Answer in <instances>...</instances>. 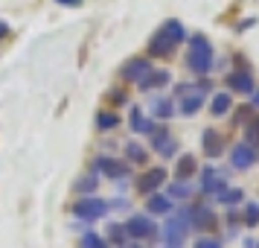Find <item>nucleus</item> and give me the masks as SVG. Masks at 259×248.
<instances>
[{"label": "nucleus", "mask_w": 259, "mask_h": 248, "mask_svg": "<svg viewBox=\"0 0 259 248\" xmlns=\"http://www.w3.org/2000/svg\"><path fill=\"white\" fill-rule=\"evenodd\" d=\"M192 187H189V181H175V184H169V196L172 199H187Z\"/></svg>", "instance_id": "5701e85b"}, {"label": "nucleus", "mask_w": 259, "mask_h": 248, "mask_svg": "<svg viewBox=\"0 0 259 248\" xmlns=\"http://www.w3.org/2000/svg\"><path fill=\"white\" fill-rule=\"evenodd\" d=\"M6 32H9V24H6V21H0V38L6 36Z\"/></svg>", "instance_id": "2f4dec72"}, {"label": "nucleus", "mask_w": 259, "mask_h": 248, "mask_svg": "<svg viewBox=\"0 0 259 248\" xmlns=\"http://www.w3.org/2000/svg\"><path fill=\"white\" fill-rule=\"evenodd\" d=\"M146 210L157 213V216L172 213V199H169V196H157V193H152V196H146Z\"/></svg>", "instance_id": "4468645a"}, {"label": "nucleus", "mask_w": 259, "mask_h": 248, "mask_svg": "<svg viewBox=\"0 0 259 248\" xmlns=\"http://www.w3.org/2000/svg\"><path fill=\"white\" fill-rule=\"evenodd\" d=\"M125 155H128L134 164H143V161H146V152H143V146H137V143H128V146H125Z\"/></svg>", "instance_id": "bb28decb"}, {"label": "nucleus", "mask_w": 259, "mask_h": 248, "mask_svg": "<svg viewBox=\"0 0 259 248\" xmlns=\"http://www.w3.org/2000/svg\"><path fill=\"white\" fill-rule=\"evenodd\" d=\"M131 129L137 131V134H152L154 131V123L149 117H143L140 108H131Z\"/></svg>", "instance_id": "f3484780"}, {"label": "nucleus", "mask_w": 259, "mask_h": 248, "mask_svg": "<svg viewBox=\"0 0 259 248\" xmlns=\"http://www.w3.org/2000/svg\"><path fill=\"white\" fill-rule=\"evenodd\" d=\"M242 196H245L242 190H224V193H219L215 199L222 201V204H236V201H242Z\"/></svg>", "instance_id": "393cba45"}, {"label": "nucleus", "mask_w": 259, "mask_h": 248, "mask_svg": "<svg viewBox=\"0 0 259 248\" xmlns=\"http://www.w3.org/2000/svg\"><path fill=\"white\" fill-rule=\"evenodd\" d=\"M245 143H250V146L259 143V120H253V123L245 129Z\"/></svg>", "instance_id": "cd10ccee"}, {"label": "nucleus", "mask_w": 259, "mask_h": 248, "mask_svg": "<svg viewBox=\"0 0 259 248\" xmlns=\"http://www.w3.org/2000/svg\"><path fill=\"white\" fill-rule=\"evenodd\" d=\"M56 3H61V6H82V0H56Z\"/></svg>", "instance_id": "7c9ffc66"}, {"label": "nucleus", "mask_w": 259, "mask_h": 248, "mask_svg": "<svg viewBox=\"0 0 259 248\" xmlns=\"http://www.w3.org/2000/svg\"><path fill=\"white\" fill-rule=\"evenodd\" d=\"M96 184H99V181H96V175L91 172V175H84V178L76 181V193H79V196H94Z\"/></svg>", "instance_id": "412c9836"}, {"label": "nucleus", "mask_w": 259, "mask_h": 248, "mask_svg": "<svg viewBox=\"0 0 259 248\" xmlns=\"http://www.w3.org/2000/svg\"><path fill=\"white\" fill-rule=\"evenodd\" d=\"M96 169H102L105 175L111 178H122V175H128V166L125 164H119L117 158H108V155H102V158H96Z\"/></svg>", "instance_id": "9b49d317"}, {"label": "nucleus", "mask_w": 259, "mask_h": 248, "mask_svg": "<svg viewBox=\"0 0 259 248\" xmlns=\"http://www.w3.org/2000/svg\"><path fill=\"white\" fill-rule=\"evenodd\" d=\"M152 146H154V152L163 155V158H172V155H175V149H178V143L172 140V134H169L166 129L152 131Z\"/></svg>", "instance_id": "9d476101"}, {"label": "nucleus", "mask_w": 259, "mask_h": 248, "mask_svg": "<svg viewBox=\"0 0 259 248\" xmlns=\"http://www.w3.org/2000/svg\"><path fill=\"white\" fill-rule=\"evenodd\" d=\"M152 73V61L146 59V56H137V59H131L122 64V70H119V76L125 79V82H140V79H146Z\"/></svg>", "instance_id": "423d86ee"}, {"label": "nucleus", "mask_w": 259, "mask_h": 248, "mask_svg": "<svg viewBox=\"0 0 259 248\" xmlns=\"http://www.w3.org/2000/svg\"><path fill=\"white\" fill-rule=\"evenodd\" d=\"M163 181H166V169L154 166V169H149V172H143V175L137 178V190H140L143 196H152V193L160 187Z\"/></svg>", "instance_id": "6e6552de"}, {"label": "nucleus", "mask_w": 259, "mask_h": 248, "mask_svg": "<svg viewBox=\"0 0 259 248\" xmlns=\"http://www.w3.org/2000/svg\"><path fill=\"white\" fill-rule=\"evenodd\" d=\"M96 126H99L102 131H111V129L119 126V117L114 114V111H99V114H96Z\"/></svg>", "instance_id": "aec40b11"}, {"label": "nucleus", "mask_w": 259, "mask_h": 248, "mask_svg": "<svg viewBox=\"0 0 259 248\" xmlns=\"http://www.w3.org/2000/svg\"><path fill=\"white\" fill-rule=\"evenodd\" d=\"M253 108H259V91L253 94Z\"/></svg>", "instance_id": "473e14b6"}, {"label": "nucleus", "mask_w": 259, "mask_h": 248, "mask_svg": "<svg viewBox=\"0 0 259 248\" xmlns=\"http://www.w3.org/2000/svg\"><path fill=\"white\" fill-rule=\"evenodd\" d=\"M108 204L105 199H99V196H82L79 201H73V216H79V219H84V222H96V219H102L108 213Z\"/></svg>", "instance_id": "20e7f679"}, {"label": "nucleus", "mask_w": 259, "mask_h": 248, "mask_svg": "<svg viewBox=\"0 0 259 248\" xmlns=\"http://www.w3.org/2000/svg\"><path fill=\"white\" fill-rule=\"evenodd\" d=\"M212 222H215V216H212V210L207 207V204H198L195 210H189V225H195L198 231L212 228Z\"/></svg>", "instance_id": "ddd939ff"}, {"label": "nucleus", "mask_w": 259, "mask_h": 248, "mask_svg": "<svg viewBox=\"0 0 259 248\" xmlns=\"http://www.w3.org/2000/svg\"><path fill=\"white\" fill-rule=\"evenodd\" d=\"M230 164H233V169H250L256 164V149L250 143H239L230 155Z\"/></svg>", "instance_id": "1a4fd4ad"}, {"label": "nucleus", "mask_w": 259, "mask_h": 248, "mask_svg": "<svg viewBox=\"0 0 259 248\" xmlns=\"http://www.w3.org/2000/svg\"><path fill=\"white\" fill-rule=\"evenodd\" d=\"M245 222L247 225H259V204L256 201H247L245 204Z\"/></svg>", "instance_id": "a878e982"}, {"label": "nucleus", "mask_w": 259, "mask_h": 248, "mask_svg": "<svg viewBox=\"0 0 259 248\" xmlns=\"http://www.w3.org/2000/svg\"><path fill=\"white\" fill-rule=\"evenodd\" d=\"M195 248H222V242L212 236H201V239H195Z\"/></svg>", "instance_id": "c756f323"}, {"label": "nucleus", "mask_w": 259, "mask_h": 248, "mask_svg": "<svg viewBox=\"0 0 259 248\" xmlns=\"http://www.w3.org/2000/svg\"><path fill=\"white\" fill-rule=\"evenodd\" d=\"M187 38V32H184V24L181 21H166L157 32H154V38L149 41V56H154V59H166V56H172L175 53V47Z\"/></svg>", "instance_id": "f257e3e1"}, {"label": "nucleus", "mask_w": 259, "mask_h": 248, "mask_svg": "<svg viewBox=\"0 0 259 248\" xmlns=\"http://www.w3.org/2000/svg\"><path fill=\"white\" fill-rule=\"evenodd\" d=\"M79 248H108V245H105V239H99L96 234H88L82 239V245H79Z\"/></svg>", "instance_id": "c85d7f7f"}, {"label": "nucleus", "mask_w": 259, "mask_h": 248, "mask_svg": "<svg viewBox=\"0 0 259 248\" xmlns=\"http://www.w3.org/2000/svg\"><path fill=\"white\" fill-rule=\"evenodd\" d=\"M230 105H233V102H230V94H215V96H212L210 111L215 114V117H224V114L230 111Z\"/></svg>", "instance_id": "6ab92c4d"}, {"label": "nucleus", "mask_w": 259, "mask_h": 248, "mask_svg": "<svg viewBox=\"0 0 259 248\" xmlns=\"http://www.w3.org/2000/svg\"><path fill=\"white\" fill-rule=\"evenodd\" d=\"M201 140H204V152L210 155V158H215V155H222L224 140H222V134H219L215 129H207V131H204V137H201Z\"/></svg>", "instance_id": "2eb2a0df"}, {"label": "nucleus", "mask_w": 259, "mask_h": 248, "mask_svg": "<svg viewBox=\"0 0 259 248\" xmlns=\"http://www.w3.org/2000/svg\"><path fill=\"white\" fill-rule=\"evenodd\" d=\"M169 73L166 70H152L146 79H140V91H154V88H163V85H169Z\"/></svg>", "instance_id": "dca6fc26"}, {"label": "nucleus", "mask_w": 259, "mask_h": 248, "mask_svg": "<svg viewBox=\"0 0 259 248\" xmlns=\"http://www.w3.org/2000/svg\"><path fill=\"white\" fill-rule=\"evenodd\" d=\"M187 64H189V70L198 73V76H204V73L212 67V44L204 36H192V38H189Z\"/></svg>", "instance_id": "f03ea898"}, {"label": "nucleus", "mask_w": 259, "mask_h": 248, "mask_svg": "<svg viewBox=\"0 0 259 248\" xmlns=\"http://www.w3.org/2000/svg\"><path fill=\"white\" fill-rule=\"evenodd\" d=\"M172 114H175V105H172V99H157V102H154V117L169 120Z\"/></svg>", "instance_id": "4be33fe9"}, {"label": "nucleus", "mask_w": 259, "mask_h": 248, "mask_svg": "<svg viewBox=\"0 0 259 248\" xmlns=\"http://www.w3.org/2000/svg\"><path fill=\"white\" fill-rule=\"evenodd\" d=\"M125 248H140V245H125Z\"/></svg>", "instance_id": "72a5a7b5"}, {"label": "nucleus", "mask_w": 259, "mask_h": 248, "mask_svg": "<svg viewBox=\"0 0 259 248\" xmlns=\"http://www.w3.org/2000/svg\"><path fill=\"white\" fill-rule=\"evenodd\" d=\"M227 85L233 88L236 94H253V76L247 70H236L227 76Z\"/></svg>", "instance_id": "f8f14e48"}, {"label": "nucleus", "mask_w": 259, "mask_h": 248, "mask_svg": "<svg viewBox=\"0 0 259 248\" xmlns=\"http://www.w3.org/2000/svg\"><path fill=\"white\" fill-rule=\"evenodd\" d=\"M195 166H198V164H195V155H184V158L178 161V166H175L178 178H181V181H187V178L195 172Z\"/></svg>", "instance_id": "a211bd4d"}, {"label": "nucleus", "mask_w": 259, "mask_h": 248, "mask_svg": "<svg viewBox=\"0 0 259 248\" xmlns=\"http://www.w3.org/2000/svg\"><path fill=\"white\" fill-rule=\"evenodd\" d=\"M189 210L184 213H175L172 219H166L163 225V245L166 248H181L187 242V234H189Z\"/></svg>", "instance_id": "7ed1b4c3"}, {"label": "nucleus", "mask_w": 259, "mask_h": 248, "mask_svg": "<svg viewBox=\"0 0 259 248\" xmlns=\"http://www.w3.org/2000/svg\"><path fill=\"white\" fill-rule=\"evenodd\" d=\"M122 228H125V234H128V239H152L154 236V231H157V228H154V222L152 219H149V216H131L128 222L122 225Z\"/></svg>", "instance_id": "39448f33"}, {"label": "nucleus", "mask_w": 259, "mask_h": 248, "mask_svg": "<svg viewBox=\"0 0 259 248\" xmlns=\"http://www.w3.org/2000/svg\"><path fill=\"white\" fill-rule=\"evenodd\" d=\"M108 239H111L114 245H125L128 234H125V228H122V225H111V228H108Z\"/></svg>", "instance_id": "b1692460"}, {"label": "nucleus", "mask_w": 259, "mask_h": 248, "mask_svg": "<svg viewBox=\"0 0 259 248\" xmlns=\"http://www.w3.org/2000/svg\"><path fill=\"white\" fill-rule=\"evenodd\" d=\"M201 190H204L207 196H212V199H215L219 193H224V190H227V178H224V172L207 166V169L201 172Z\"/></svg>", "instance_id": "0eeeda50"}]
</instances>
